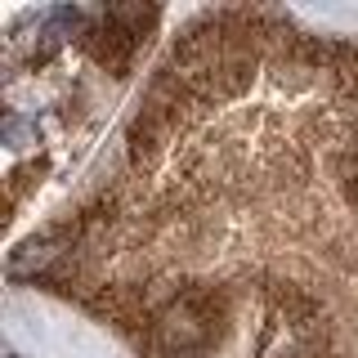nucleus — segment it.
Listing matches in <instances>:
<instances>
[]
</instances>
